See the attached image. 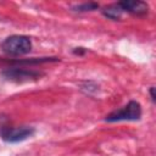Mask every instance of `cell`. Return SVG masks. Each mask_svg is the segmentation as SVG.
Listing matches in <instances>:
<instances>
[{"mask_svg":"<svg viewBox=\"0 0 156 156\" xmlns=\"http://www.w3.org/2000/svg\"><path fill=\"white\" fill-rule=\"evenodd\" d=\"M77 49L78 50H74V54H84V51H85L83 48H77Z\"/></svg>","mask_w":156,"mask_h":156,"instance_id":"cell-9","label":"cell"},{"mask_svg":"<svg viewBox=\"0 0 156 156\" xmlns=\"http://www.w3.org/2000/svg\"><path fill=\"white\" fill-rule=\"evenodd\" d=\"M32 49V41L26 35H11L1 43V50L9 55H24Z\"/></svg>","mask_w":156,"mask_h":156,"instance_id":"cell-1","label":"cell"},{"mask_svg":"<svg viewBox=\"0 0 156 156\" xmlns=\"http://www.w3.org/2000/svg\"><path fill=\"white\" fill-rule=\"evenodd\" d=\"M123 11H128L135 15H144L147 12V4L139 0H127L118 2Z\"/></svg>","mask_w":156,"mask_h":156,"instance_id":"cell-5","label":"cell"},{"mask_svg":"<svg viewBox=\"0 0 156 156\" xmlns=\"http://www.w3.org/2000/svg\"><path fill=\"white\" fill-rule=\"evenodd\" d=\"M98 7H99V5L95 2H85L82 5H77L74 9H76V11H91V10L98 9Z\"/></svg>","mask_w":156,"mask_h":156,"instance_id":"cell-7","label":"cell"},{"mask_svg":"<svg viewBox=\"0 0 156 156\" xmlns=\"http://www.w3.org/2000/svg\"><path fill=\"white\" fill-rule=\"evenodd\" d=\"M1 76L11 82H16V83H24V82H30L34 79H38L40 77L39 72L32 71V69H26V68H18V67H13V68H6L1 72Z\"/></svg>","mask_w":156,"mask_h":156,"instance_id":"cell-3","label":"cell"},{"mask_svg":"<svg viewBox=\"0 0 156 156\" xmlns=\"http://www.w3.org/2000/svg\"><path fill=\"white\" fill-rule=\"evenodd\" d=\"M150 94H151V99H152V101H155L156 98H155V88H154V87L150 89Z\"/></svg>","mask_w":156,"mask_h":156,"instance_id":"cell-8","label":"cell"},{"mask_svg":"<svg viewBox=\"0 0 156 156\" xmlns=\"http://www.w3.org/2000/svg\"><path fill=\"white\" fill-rule=\"evenodd\" d=\"M141 116V107L140 104L136 101H130L126 106L119 110L111 112L106 116V122H118V121H138Z\"/></svg>","mask_w":156,"mask_h":156,"instance_id":"cell-2","label":"cell"},{"mask_svg":"<svg viewBox=\"0 0 156 156\" xmlns=\"http://www.w3.org/2000/svg\"><path fill=\"white\" fill-rule=\"evenodd\" d=\"M34 133L32 127H6L1 130V138L7 143H18L28 139Z\"/></svg>","mask_w":156,"mask_h":156,"instance_id":"cell-4","label":"cell"},{"mask_svg":"<svg viewBox=\"0 0 156 156\" xmlns=\"http://www.w3.org/2000/svg\"><path fill=\"white\" fill-rule=\"evenodd\" d=\"M122 12H123V10H122V7L119 6V4L110 5V6H107V7H105V9L102 10V13H104L106 17L111 18V20H118V18L121 17Z\"/></svg>","mask_w":156,"mask_h":156,"instance_id":"cell-6","label":"cell"}]
</instances>
